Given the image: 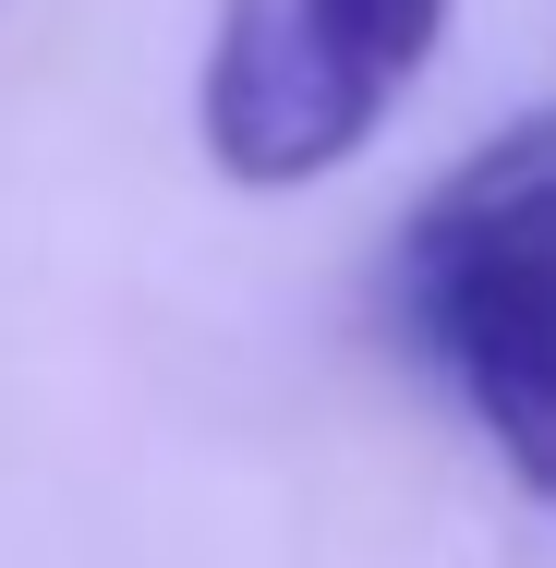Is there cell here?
I'll list each match as a JSON object with an SVG mask.
<instances>
[{"label": "cell", "mask_w": 556, "mask_h": 568, "mask_svg": "<svg viewBox=\"0 0 556 568\" xmlns=\"http://www.w3.org/2000/svg\"><path fill=\"white\" fill-rule=\"evenodd\" d=\"M412 327L459 375L508 471L556 496V110L484 133L400 242Z\"/></svg>", "instance_id": "obj_1"}, {"label": "cell", "mask_w": 556, "mask_h": 568, "mask_svg": "<svg viewBox=\"0 0 556 568\" xmlns=\"http://www.w3.org/2000/svg\"><path fill=\"white\" fill-rule=\"evenodd\" d=\"M447 12L459 0H219L206 85H194L206 158L242 194L327 182L424 85Z\"/></svg>", "instance_id": "obj_2"}]
</instances>
